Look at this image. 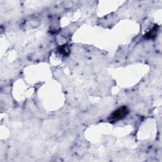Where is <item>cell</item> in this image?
Here are the masks:
<instances>
[{
    "instance_id": "2",
    "label": "cell",
    "mask_w": 162,
    "mask_h": 162,
    "mask_svg": "<svg viewBox=\"0 0 162 162\" xmlns=\"http://www.w3.org/2000/svg\"><path fill=\"white\" fill-rule=\"evenodd\" d=\"M158 30V26L157 25H154L149 32L146 34L144 35V37L147 39H154L157 36Z\"/></svg>"
},
{
    "instance_id": "3",
    "label": "cell",
    "mask_w": 162,
    "mask_h": 162,
    "mask_svg": "<svg viewBox=\"0 0 162 162\" xmlns=\"http://www.w3.org/2000/svg\"><path fill=\"white\" fill-rule=\"evenodd\" d=\"M58 53H60V54H61V55L66 56V55H68L69 54L70 50H69V46L65 44V45H62L60 46L58 49Z\"/></svg>"
},
{
    "instance_id": "1",
    "label": "cell",
    "mask_w": 162,
    "mask_h": 162,
    "mask_svg": "<svg viewBox=\"0 0 162 162\" xmlns=\"http://www.w3.org/2000/svg\"><path fill=\"white\" fill-rule=\"evenodd\" d=\"M129 111L128 108L125 106H123L117 110H115L110 117V122H118L120 120L124 118L128 114H129Z\"/></svg>"
}]
</instances>
